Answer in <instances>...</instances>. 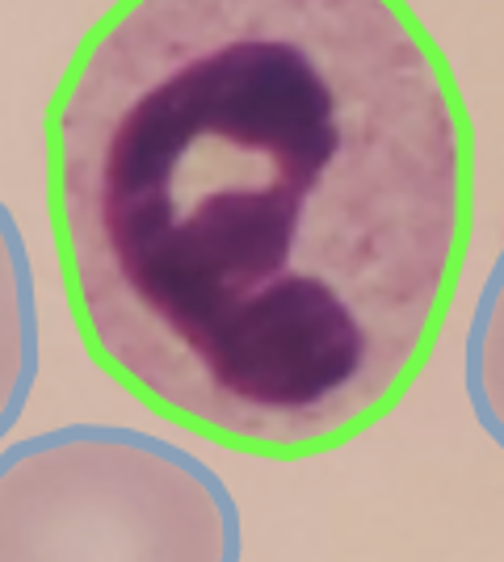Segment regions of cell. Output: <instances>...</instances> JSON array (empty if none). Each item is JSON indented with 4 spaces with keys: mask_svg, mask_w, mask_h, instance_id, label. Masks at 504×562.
I'll return each instance as SVG.
<instances>
[{
    "mask_svg": "<svg viewBox=\"0 0 504 562\" xmlns=\"http://www.w3.org/2000/svg\"><path fill=\"white\" fill-rule=\"evenodd\" d=\"M43 135L76 336L160 420L303 462L429 366L475 126L408 0H114Z\"/></svg>",
    "mask_w": 504,
    "mask_h": 562,
    "instance_id": "6da1fadb",
    "label": "cell"
},
{
    "mask_svg": "<svg viewBox=\"0 0 504 562\" xmlns=\"http://www.w3.org/2000/svg\"><path fill=\"white\" fill-rule=\"evenodd\" d=\"M215 470L139 428L68 424L0 458V562H240Z\"/></svg>",
    "mask_w": 504,
    "mask_h": 562,
    "instance_id": "7a4b0ae2",
    "label": "cell"
},
{
    "mask_svg": "<svg viewBox=\"0 0 504 562\" xmlns=\"http://www.w3.org/2000/svg\"><path fill=\"white\" fill-rule=\"evenodd\" d=\"M462 374H467V398L475 420L504 449V248L475 299Z\"/></svg>",
    "mask_w": 504,
    "mask_h": 562,
    "instance_id": "3957f363",
    "label": "cell"
}]
</instances>
